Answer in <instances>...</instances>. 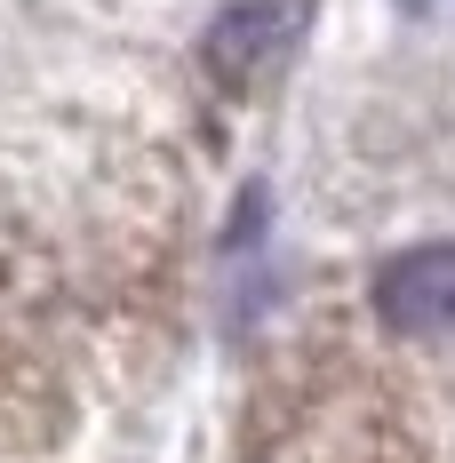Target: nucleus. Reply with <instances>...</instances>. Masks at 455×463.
I'll list each match as a JSON object with an SVG mask.
<instances>
[{"mask_svg":"<svg viewBox=\"0 0 455 463\" xmlns=\"http://www.w3.org/2000/svg\"><path fill=\"white\" fill-rule=\"evenodd\" d=\"M375 312L392 335H455V240L400 248L375 272Z\"/></svg>","mask_w":455,"mask_h":463,"instance_id":"1","label":"nucleus"},{"mask_svg":"<svg viewBox=\"0 0 455 463\" xmlns=\"http://www.w3.org/2000/svg\"><path fill=\"white\" fill-rule=\"evenodd\" d=\"M288 33H296V8H288V0H240V8H224V16L208 24V72H216L224 89H248L256 64L280 56Z\"/></svg>","mask_w":455,"mask_h":463,"instance_id":"2","label":"nucleus"}]
</instances>
